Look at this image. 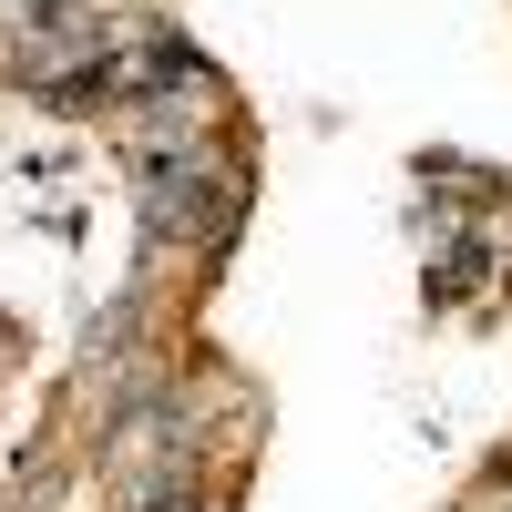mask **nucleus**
<instances>
[{
  "instance_id": "nucleus-1",
  "label": "nucleus",
  "mask_w": 512,
  "mask_h": 512,
  "mask_svg": "<svg viewBox=\"0 0 512 512\" xmlns=\"http://www.w3.org/2000/svg\"><path fill=\"white\" fill-rule=\"evenodd\" d=\"M236 205H246V185L226 175V164H205V154H154V175H144V216H154V236L216 246V236L236 226Z\"/></svg>"
}]
</instances>
